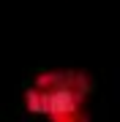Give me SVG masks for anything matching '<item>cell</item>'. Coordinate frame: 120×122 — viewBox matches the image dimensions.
<instances>
[{
  "label": "cell",
  "instance_id": "1",
  "mask_svg": "<svg viewBox=\"0 0 120 122\" xmlns=\"http://www.w3.org/2000/svg\"><path fill=\"white\" fill-rule=\"evenodd\" d=\"M87 90L90 81L79 71H49V73H41L25 90V103L33 114L52 117L55 111L82 106L87 98Z\"/></svg>",
  "mask_w": 120,
  "mask_h": 122
},
{
  "label": "cell",
  "instance_id": "2",
  "mask_svg": "<svg viewBox=\"0 0 120 122\" xmlns=\"http://www.w3.org/2000/svg\"><path fill=\"white\" fill-rule=\"evenodd\" d=\"M49 122H87V114H85V103L82 106H71V109L55 111Z\"/></svg>",
  "mask_w": 120,
  "mask_h": 122
}]
</instances>
